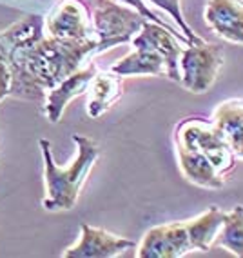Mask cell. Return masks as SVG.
Wrapping results in <instances>:
<instances>
[{
    "mask_svg": "<svg viewBox=\"0 0 243 258\" xmlns=\"http://www.w3.org/2000/svg\"><path fill=\"white\" fill-rule=\"evenodd\" d=\"M8 51L11 66L10 97L42 102L49 89L89 64L95 55L104 53L97 38L88 42H64L49 35H44L28 46L8 47Z\"/></svg>",
    "mask_w": 243,
    "mask_h": 258,
    "instance_id": "1",
    "label": "cell"
},
{
    "mask_svg": "<svg viewBox=\"0 0 243 258\" xmlns=\"http://www.w3.org/2000/svg\"><path fill=\"white\" fill-rule=\"evenodd\" d=\"M73 142L76 146V155L67 166H58L53 158L51 142L40 139L38 146L44 160V184H46V197L42 206L46 211H69L76 206L84 184L88 182L89 173L100 158V148L97 140L73 135Z\"/></svg>",
    "mask_w": 243,
    "mask_h": 258,
    "instance_id": "2",
    "label": "cell"
},
{
    "mask_svg": "<svg viewBox=\"0 0 243 258\" xmlns=\"http://www.w3.org/2000/svg\"><path fill=\"white\" fill-rule=\"evenodd\" d=\"M131 44L133 51L113 64V73L118 77H167L180 84V55L184 47L175 33L145 20Z\"/></svg>",
    "mask_w": 243,
    "mask_h": 258,
    "instance_id": "3",
    "label": "cell"
},
{
    "mask_svg": "<svg viewBox=\"0 0 243 258\" xmlns=\"http://www.w3.org/2000/svg\"><path fill=\"white\" fill-rule=\"evenodd\" d=\"M88 6L95 35L104 51L131 42L147 20L136 10L116 0H88Z\"/></svg>",
    "mask_w": 243,
    "mask_h": 258,
    "instance_id": "4",
    "label": "cell"
},
{
    "mask_svg": "<svg viewBox=\"0 0 243 258\" xmlns=\"http://www.w3.org/2000/svg\"><path fill=\"white\" fill-rule=\"evenodd\" d=\"M175 144L187 146L202 153L207 160L216 167L221 176H227L236 167L238 158L230 151L221 135L216 131L212 122L203 118H185L175 129Z\"/></svg>",
    "mask_w": 243,
    "mask_h": 258,
    "instance_id": "5",
    "label": "cell"
},
{
    "mask_svg": "<svg viewBox=\"0 0 243 258\" xmlns=\"http://www.w3.org/2000/svg\"><path fill=\"white\" fill-rule=\"evenodd\" d=\"M223 60V51L216 44H187L180 55V84L196 95L207 93L214 86Z\"/></svg>",
    "mask_w": 243,
    "mask_h": 258,
    "instance_id": "6",
    "label": "cell"
},
{
    "mask_svg": "<svg viewBox=\"0 0 243 258\" xmlns=\"http://www.w3.org/2000/svg\"><path fill=\"white\" fill-rule=\"evenodd\" d=\"M49 37L64 42L95 40V28L89 6L82 0H58L46 17Z\"/></svg>",
    "mask_w": 243,
    "mask_h": 258,
    "instance_id": "7",
    "label": "cell"
},
{
    "mask_svg": "<svg viewBox=\"0 0 243 258\" xmlns=\"http://www.w3.org/2000/svg\"><path fill=\"white\" fill-rule=\"evenodd\" d=\"M136 249L138 258H182L194 253L185 222L151 227Z\"/></svg>",
    "mask_w": 243,
    "mask_h": 258,
    "instance_id": "8",
    "label": "cell"
},
{
    "mask_svg": "<svg viewBox=\"0 0 243 258\" xmlns=\"http://www.w3.org/2000/svg\"><path fill=\"white\" fill-rule=\"evenodd\" d=\"M134 242L129 238H122L100 227H93L89 224H82L80 238L74 245L64 249V258H113L125 253L127 249L134 247Z\"/></svg>",
    "mask_w": 243,
    "mask_h": 258,
    "instance_id": "9",
    "label": "cell"
},
{
    "mask_svg": "<svg viewBox=\"0 0 243 258\" xmlns=\"http://www.w3.org/2000/svg\"><path fill=\"white\" fill-rule=\"evenodd\" d=\"M97 73V64L89 62V64H86L78 71L65 77L56 88L49 89L46 93V98H44V113H46L47 120L53 122V124H58L60 120H62L65 107L69 106V102L88 93L89 86H91Z\"/></svg>",
    "mask_w": 243,
    "mask_h": 258,
    "instance_id": "10",
    "label": "cell"
},
{
    "mask_svg": "<svg viewBox=\"0 0 243 258\" xmlns=\"http://www.w3.org/2000/svg\"><path fill=\"white\" fill-rule=\"evenodd\" d=\"M203 19L216 37L243 46V0H207Z\"/></svg>",
    "mask_w": 243,
    "mask_h": 258,
    "instance_id": "11",
    "label": "cell"
},
{
    "mask_svg": "<svg viewBox=\"0 0 243 258\" xmlns=\"http://www.w3.org/2000/svg\"><path fill=\"white\" fill-rule=\"evenodd\" d=\"M212 125L238 160H243V98H229L216 106Z\"/></svg>",
    "mask_w": 243,
    "mask_h": 258,
    "instance_id": "12",
    "label": "cell"
},
{
    "mask_svg": "<svg viewBox=\"0 0 243 258\" xmlns=\"http://www.w3.org/2000/svg\"><path fill=\"white\" fill-rule=\"evenodd\" d=\"M176 146V157H178V167L182 175L191 182L203 189H221L225 178L216 171V167L203 157L202 153L194 151L187 146Z\"/></svg>",
    "mask_w": 243,
    "mask_h": 258,
    "instance_id": "13",
    "label": "cell"
},
{
    "mask_svg": "<svg viewBox=\"0 0 243 258\" xmlns=\"http://www.w3.org/2000/svg\"><path fill=\"white\" fill-rule=\"evenodd\" d=\"M124 84L122 77L113 71H98L88 89V111L89 118H100L115 106V102L122 97Z\"/></svg>",
    "mask_w": 243,
    "mask_h": 258,
    "instance_id": "14",
    "label": "cell"
},
{
    "mask_svg": "<svg viewBox=\"0 0 243 258\" xmlns=\"http://www.w3.org/2000/svg\"><path fill=\"white\" fill-rule=\"evenodd\" d=\"M225 213L227 211L214 206V208L203 211L202 215H198L196 218H191V220L185 222L189 238H191V245H193L194 251H202V253L211 251L221 233Z\"/></svg>",
    "mask_w": 243,
    "mask_h": 258,
    "instance_id": "15",
    "label": "cell"
},
{
    "mask_svg": "<svg viewBox=\"0 0 243 258\" xmlns=\"http://www.w3.org/2000/svg\"><path fill=\"white\" fill-rule=\"evenodd\" d=\"M216 244L234 256L243 258V206H236L225 213L223 227Z\"/></svg>",
    "mask_w": 243,
    "mask_h": 258,
    "instance_id": "16",
    "label": "cell"
},
{
    "mask_svg": "<svg viewBox=\"0 0 243 258\" xmlns=\"http://www.w3.org/2000/svg\"><path fill=\"white\" fill-rule=\"evenodd\" d=\"M147 2H151V4H154L156 8L164 10L167 15H169L171 19L175 20L176 26L180 28V33L187 38L189 44H198V42H203V38L200 37V35H196V33L191 29V26L185 22L184 11H182V0H147Z\"/></svg>",
    "mask_w": 243,
    "mask_h": 258,
    "instance_id": "17",
    "label": "cell"
},
{
    "mask_svg": "<svg viewBox=\"0 0 243 258\" xmlns=\"http://www.w3.org/2000/svg\"><path fill=\"white\" fill-rule=\"evenodd\" d=\"M116 2H120V4H125V6H129V8H133V10H136L138 13L142 15V17H145L147 20H151V22H154V24H160V26H164L166 29H169L171 33H175L176 37L180 38V42H184L185 46L189 44V40L184 37V35H182V33L176 31V29L173 28V26H169V24H167L166 20H161L160 17H158V15L152 13V11L149 10V8H147L145 0H116Z\"/></svg>",
    "mask_w": 243,
    "mask_h": 258,
    "instance_id": "18",
    "label": "cell"
},
{
    "mask_svg": "<svg viewBox=\"0 0 243 258\" xmlns=\"http://www.w3.org/2000/svg\"><path fill=\"white\" fill-rule=\"evenodd\" d=\"M11 89V66H10V51L6 47L4 40L0 37V102L10 97Z\"/></svg>",
    "mask_w": 243,
    "mask_h": 258,
    "instance_id": "19",
    "label": "cell"
}]
</instances>
